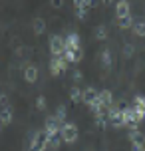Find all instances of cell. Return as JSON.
Listing matches in <instances>:
<instances>
[{
    "mask_svg": "<svg viewBox=\"0 0 145 151\" xmlns=\"http://www.w3.org/2000/svg\"><path fill=\"white\" fill-rule=\"evenodd\" d=\"M48 143H50V139L46 137L44 129H42V131H32L30 139H28V143H26V151H46Z\"/></svg>",
    "mask_w": 145,
    "mask_h": 151,
    "instance_id": "cell-1",
    "label": "cell"
},
{
    "mask_svg": "<svg viewBox=\"0 0 145 151\" xmlns=\"http://www.w3.org/2000/svg\"><path fill=\"white\" fill-rule=\"evenodd\" d=\"M78 137H80V131H78V125L74 123V121H66L64 125L60 127V139H62V143H76L78 141Z\"/></svg>",
    "mask_w": 145,
    "mask_h": 151,
    "instance_id": "cell-2",
    "label": "cell"
},
{
    "mask_svg": "<svg viewBox=\"0 0 145 151\" xmlns=\"http://www.w3.org/2000/svg\"><path fill=\"white\" fill-rule=\"evenodd\" d=\"M48 46H50V54H52V58H62L64 52H66V40H64L62 36H58V34L50 36Z\"/></svg>",
    "mask_w": 145,
    "mask_h": 151,
    "instance_id": "cell-3",
    "label": "cell"
},
{
    "mask_svg": "<svg viewBox=\"0 0 145 151\" xmlns=\"http://www.w3.org/2000/svg\"><path fill=\"white\" fill-rule=\"evenodd\" d=\"M60 121H58V117L56 115H48L46 121H44V133H46V137L52 141L54 137H60Z\"/></svg>",
    "mask_w": 145,
    "mask_h": 151,
    "instance_id": "cell-4",
    "label": "cell"
},
{
    "mask_svg": "<svg viewBox=\"0 0 145 151\" xmlns=\"http://www.w3.org/2000/svg\"><path fill=\"white\" fill-rule=\"evenodd\" d=\"M106 117H107V121H109L113 127H123V109L121 107L111 106L106 111Z\"/></svg>",
    "mask_w": 145,
    "mask_h": 151,
    "instance_id": "cell-5",
    "label": "cell"
},
{
    "mask_svg": "<svg viewBox=\"0 0 145 151\" xmlns=\"http://www.w3.org/2000/svg\"><path fill=\"white\" fill-rule=\"evenodd\" d=\"M64 40H66V50H70V52H80L82 50V40H80L78 32H70Z\"/></svg>",
    "mask_w": 145,
    "mask_h": 151,
    "instance_id": "cell-6",
    "label": "cell"
},
{
    "mask_svg": "<svg viewBox=\"0 0 145 151\" xmlns=\"http://www.w3.org/2000/svg\"><path fill=\"white\" fill-rule=\"evenodd\" d=\"M93 6L92 0H76L74 2V10H76V16L80 18V20H84V18H88V10Z\"/></svg>",
    "mask_w": 145,
    "mask_h": 151,
    "instance_id": "cell-7",
    "label": "cell"
},
{
    "mask_svg": "<svg viewBox=\"0 0 145 151\" xmlns=\"http://www.w3.org/2000/svg\"><path fill=\"white\" fill-rule=\"evenodd\" d=\"M66 70H68V62L64 60V56L50 60V74L52 76H60L62 72H66Z\"/></svg>",
    "mask_w": 145,
    "mask_h": 151,
    "instance_id": "cell-8",
    "label": "cell"
},
{
    "mask_svg": "<svg viewBox=\"0 0 145 151\" xmlns=\"http://www.w3.org/2000/svg\"><path fill=\"white\" fill-rule=\"evenodd\" d=\"M133 111H135V115H137V119H145V96H135L133 98Z\"/></svg>",
    "mask_w": 145,
    "mask_h": 151,
    "instance_id": "cell-9",
    "label": "cell"
},
{
    "mask_svg": "<svg viewBox=\"0 0 145 151\" xmlns=\"http://www.w3.org/2000/svg\"><path fill=\"white\" fill-rule=\"evenodd\" d=\"M127 16H131V4L127 0H119L115 4V18L119 20V18H127Z\"/></svg>",
    "mask_w": 145,
    "mask_h": 151,
    "instance_id": "cell-10",
    "label": "cell"
},
{
    "mask_svg": "<svg viewBox=\"0 0 145 151\" xmlns=\"http://www.w3.org/2000/svg\"><path fill=\"white\" fill-rule=\"evenodd\" d=\"M40 76V70L36 64H26V68H24V80L28 83H34L36 80H38Z\"/></svg>",
    "mask_w": 145,
    "mask_h": 151,
    "instance_id": "cell-11",
    "label": "cell"
},
{
    "mask_svg": "<svg viewBox=\"0 0 145 151\" xmlns=\"http://www.w3.org/2000/svg\"><path fill=\"white\" fill-rule=\"evenodd\" d=\"M95 99H98V90L93 86H88V88L82 90V101H84L85 106H92Z\"/></svg>",
    "mask_w": 145,
    "mask_h": 151,
    "instance_id": "cell-12",
    "label": "cell"
},
{
    "mask_svg": "<svg viewBox=\"0 0 145 151\" xmlns=\"http://www.w3.org/2000/svg\"><path fill=\"white\" fill-rule=\"evenodd\" d=\"M98 98H99V101H101V106L106 107V111L113 106V93H111V90H99Z\"/></svg>",
    "mask_w": 145,
    "mask_h": 151,
    "instance_id": "cell-13",
    "label": "cell"
},
{
    "mask_svg": "<svg viewBox=\"0 0 145 151\" xmlns=\"http://www.w3.org/2000/svg\"><path fill=\"white\" fill-rule=\"evenodd\" d=\"M127 139L131 141V147H133V145H145V133L141 129H131Z\"/></svg>",
    "mask_w": 145,
    "mask_h": 151,
    "instance_id": "cell-14",
    "label": "cell"
},
{
    "mask_svg": "<svg viewBox=\"0 0 145 151\" xmlns=\"http://www.w3.org/2000/svg\"><path fill=\"white\" fill-rule=\"evenodd\" d=\"M12 119H14V109H12V106L0 107V121H2V125H10Z\"/></svg>",
    "mask_w": 145,
    "mask_h": 151,
    "instance_id": "cell-15",
    "label": "cell"
},
{
    "mask_svg": "<svg viewBox=\"0 0 145 151\" xmlns=\"http://www.w3.org/2000/svg\"><path fill=\"white\" fill-rule=\"evenodd\" d=\"M99 62H101L103 68H111L113 56H111V50H109V48H103V50H101V54H99Z\"/></svg>",
    "mask_w": 145,
    "mask_h": 151,
    "instance_id": "cell-16",
    "label": "cell"
},
{
    "mask_svg": "<svg viewBox=\"0 0 145 151\" xmlns=\"http://www.w3.org/2000/svg\"><path fill=\"white\" fill-rule=\"evenodd\" d=\"M32 28H34L36 34H44V32H46V20H44L42 16H36L34 22H32Z\"/></svg>",
    "mask_w": 145,
    "mask_h": 151,
    "instance_id": "cell-17",
    "label": "cell"
},
{
    "mask_svg": "<svg viewBox=\"0 0 145 151\" xmlns=\"http://www.w3.org/2000/svg\"><path fill=\"white\" fill-rule=\"evenodd\" d=\"M93 32H95L93 36L98 38V40H106V38H107V26H106V24H98V26L93 28Z\"/></svg>",
    "mask_w": 145,
    "mask_h": 151,
    "instance_id": "cell-18",
    "label": "cell"
},
{
    "mask_svg": "<svg viewBox=\"0 0 145 151\" xmlns=\"http://www.w3.org/2000/svg\"><path fill=\"white\" fill-rule=\"evenodd\" d=\"M133 24H135V18H133V16H127V18H119V20H117V26H119L121 30H125V28H133Z\"/></svg>",
    "mask_w": 145,
    "mask_h": 151,
    "instance_id": "cell-19",
    "label": "cell"
},
{
    "mask_svg": "<svg viewBox=\"0 0 145 151\" xmlns=\"http://www.w3.org/2000/svg\"><path fill=\"white\" fill-rule=\"evenodd\" d=\"M70 99H72L74 104H80V101H82V90H80L78 86H72V88H70Z\"/></svg>",
    "mask_w": 145,
    "mask_h": 151,
    "instance_id": "cell-20",
    "label": "cell"
},
{
    "mask_svg": "<svg viewBox=\"0 0 145 151\" xmlns=\"http://www.w3.org/2000/svg\"><path fill=\"white\" fill-rule=\"evenodd\" d=\"M131 30H133V34H135V36L143 38L145 36V20H137V22L133 24V28H131Z\"/></svg>",
    "mask_w": 145,
    "mask_h": 151,
    "instance_id": "cell-21",
    "label": "cell"
},
{
    "mask_svg": "<svg viewBox=\"0 0 145 151\" xmlns=\"http://www.w3.org/2000/svg\"><path fill=\"white\" fill-rule=\"evenodd\" d=\"M56 117H58V121H60V125L66 123V106H64V104L58 106V109H56Z\"/></svg>",
    "mask_w": 145,
    "mask_h": 151,
    "instance_id": "cell-22",
    "label": "cell"
},
{
    "mask_svg": "<svg viewBox=\"0 0 145 151\" xmlns=\"http://www.w3.org/2000/svg\"><path fill=\"white\" fill-rule=\"evenodd\" d=\"M93 121H95V127H99V129H106L107 127V117H106V115H95Z\"/></svg>",
    "mask_w": 145,
    "mask_h": 151,
    "instance_id": "cell-23",
    "label": "cell"
},
{
    "mask_svg": "<svg viewBox=\"0 0 145 151\" xmlns=\"http://www.w3.org/2000/svg\"><path fill=\"white\" fill-rule=\"evenodd\" d=\"M133 54H135V44H129V42L123 44V56H125V58H131Z\"/></svg>",
    "mask_w": 145,
    "mask_h": 151,
    "instance_id": "cell-24",
    "label": "cell"
},
{
    "mask_svg": "<svg viewBox=\"0 0 145 151\" xmlns=\"http://www.w3.org/2000/svg\"><path fill=\"white\" fill-rule=\"evenodd\" d=\"M46 106H48L46 98H44V96H38V98H36V107H38L40 111H44V109H46Z\"/></svg>",
    "mask_w": 145,
    "mask_h": 151,
    "instance_id": "cell-25",
    "label": "cell"
},
{
    "mask_svg": "<svg viewBox=\"0 0 145 151\" xmlns=\"http://www.w3.org/2000/svg\"><path fill=\"white\" fill-rule=\"evenodd\" d=\"M60 145H62V139L60 137H54L52 141L48 143V149H60Z\"/></svg>",
    "mask_w": 145,
    "mask_h": 151,
    "instance_id": "cell-26",
    "label": "cell"
},
{
    "mask_svg": "<svg viewBox=\"0 0 145 151\" xmlns=\"http://www.w3.org/2000/svg\"><path fill=\"white\" fill-rule=\"evenodd\" d=\"M82 78H84L82 70H78V68H76V70H74V82H76V83H78V82H82Z\"/></svg>",
    "mask_w": 145,
    "mask_h": 151,
    "instance_id": "cell-27",
    "label": "cell"
},
{
    "mask_svg": "<svg viewBox=\"0 0 145 151\" xmlns=\"http://www.w3.org/2000/svg\"><path fill=\"white\" fill-rule=\"evenodd\" d=\"M6 106H10L8 104V96L6 93H0V107H6Z\"/></svg>",
    "mask_w": 145,
    "mask_h": 151,
    "instance_id": "cell-28",
    "label": "cell"
},
{
    "mask_svg": "<svg viewBox=\"0 0 145 151\" xmlns=\"http://www.w3.org/2000/svg\"><path fill=\"white\" fill-rule=\"evenodd\" d=\"M62 6H64L62 0H54V2H52V8H62Z\"/></svg>",
    "mask_w": 145,
    "mask_h": 151,
    "instance_id": "cell-29",
    "label": "cell"
},
{
    "mask_svg": "<svg viewBox=\"0 0 145 151\" xmlns=\"http://www.w3.org/2000/svg\"><path fill=\"white\" fill-rule=\"evenodd\" d=\"M131 151H145V145H133Z\"/></svg>",
    "mask_w": 145,
    "mask_h": 151,
    "instance_id": "cell-30",
    "label": "cell"
},
{
    "mask_svg": "<svg viewBox=\"0 0 145 151\" xmlns=\"http://www.w3.org/2000/svg\"><path fill=\"white\" fill-rule=\"evenodd\" d=\"M50 151H60V149H50Z\"/></svg>",
    "mask_w": 145,
    "mask_h": 151,
    "instance_id": "cell-31",
    "label": "cell"
},
{
    "mask_svg": "<svg viewBox=\"0 0 145 151\" xmlns=\"http://www.w3.org/2000/svg\"><path fill=\"white\" fill-rule=\"evenodd\" d=\"M0 129H2V121H0Z\"/></svg>",
    "mask_w": 145,
    "mask_h": 151,
    "instance_id": "cell-32",
    "label": "cell"
}]
</instances>
